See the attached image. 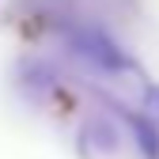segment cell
Instances as JSON below:
<instances>
[{
	"mask_svg": "<svg viewBox=\"0 0 159 159\" xmlns=\"http://www.w3.org/2000/svg\"><path fill=\"white\" fill-rule=\"evenodd\" d=\"M76 53H84L87 61L95 68H102V72H129L133 68L129 53L117 46L106 30H98V27H87V30L76 34Z\"/></svg>",
	"mask_w": 159,
	"mask_h": 159,
	"instance_id": "6da1fadb",
	"label": "cell"
},
{
	"mask_svg": "<svg viewBox=\"0 0 159 159\" xmlns=\"http://www.w3.org/2000/svg\"><path fill=\"white\" fill-rule=\"evenodd\" d=\"M125 117H129V129L136 136V148H140L148 159H159V125L148 114H125Z\"/></svg>",
	"mask_w": 159,
	"mask_h": 159,
	"instance_id": "7a4b0ae2",
	"label": "cell"
},
{
	"mask_svg": "<svg viewBox=\"0 0 159 159\" xmlns=\"http://www.w3.org/2000/svg\"><path fill=\"white\" fill-rule=\"evenodd\" d=\"M91 133H95V148H98V152H114V148H117V133H114V125L106 121V117H95Z\"/></svg>",
	"mask_w": 159,
	"mask_h": 159,
	"instance_id": "3957f363",
	"label": "cell"
},
{
	"mask_svg": "<svg viewBox=\"0 0 159 159\" xmlns=\"http://www.w3.org/2000/svg\"><path fill=\"white\" fill-rule=\"evenodd\" d=\"M144 110H152L159 117V84H148L144 87Z\"/></svg>",
	"mask_w": 159,
	"mask_h": 159,
	"instance_id": "277c9868",
	"label": "cell"
}]
</instances>
